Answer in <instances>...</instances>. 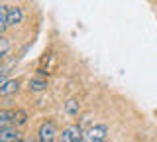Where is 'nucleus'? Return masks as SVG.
<instances>
[{
    "instance_id": "423d86ee",
    "label": "nucleus",
    "mask_w": 157,
    "mask_h": 142,
    "mask_svg": "<svg viewBox=\"0 0 157 142\" xmlns=\"http://www.w3.org/2000/svg\"><path fill=\"white\" fill-rule=\"evenodd\" d=\"M20 89V81L18 79H6L4 83H0V95L2 97H8L12 93H16Z\"/></svg>"
},
{
    "instance_id": "7ed1b4c3",
    "label": "nucleus",
    "mask_w": 157,
    "mask_h": 142,
    "mask_svg": "<svg viewBox=\"0 0 157 142\" xmlns=\"http://www.w3.org/2000/svg\"><path fill=\"white\" fill-rule=\"evenodd\" d=\"M108 128L104 124H94L85 132V142H106Z\"/></svg>"
},
{
    "instance_id": "f257e3e1",
    "label": "nucleus",
    "mask_w": 157,
    "mask_h": 142,
    "mask_svg": "<svg viewBox=\"0 0 157 142\" xmlns=\"http://www.w3.org/2000/svg\"><path fill=\"white\" fill-rule=\"evenodd\" d=\"M57 136H59V132H57L55 122L53 120L41 122V126H39V130H37V142H55Z\"/></svg>"
},
{
    "instance_id": "f03ea898",
    "label": "nucleus",
    "mask_w": 157,
    "mask_h": 142,
    "mask_svg": "<svg viewBox=\"0 0 157 142\" xmlns=\"http://www.w3.org/2000/svg\"><path fill=\"white\" fill-rule=\"evenodd\" d=\"M59 142H85V130L78 124H71L59 134Z\"/></svg>"
},
{
    "instance_id": "6e6552de",
    "label": "nucleus",
    "mask_w": 157,
    "mask_h": 142,
    "mask_svg": "<svg viewBox=\"0 0 157 142\" xmlns=\"http://www.w3.org/2000/svg\"><path fill=\"white\" fill-rule=\"evenodd\" d=\"M65 112L69 116H78V112H81V103L77 99H69L65 103Z\"/></svg>"
},
{
    "instance_id": "1a4fd4ad",
    "label": "nucleus",
    "mask_w": 157,
    "mask_h": 142,
    "mask_svg": "<svg viewBox=\"0 0 157 142\" xmlns=\"http://www.w3.org/2000/svg\"><path fill=\"white\" fill-rule=\"evenodd\" d=\"M8 28H10V24H8V6H2L0 8V34L6 36Z\"/></svg>"
},
{
    "instance_id": "9b49d317",
    "label": "nucleus",
    "mask_w": 157,
    "mask_h": 142,
    "mask_svg": "<svg viewBox=\"0 0 157 142\" xmlns=\"http://www.w3.org/2000/svg\"><path fill=\"white\" fill-rule=\"evenodd\" d=\"M8 51H10V40L6 36H2V38H0V59H2V61L8 57Z\"/></svg>"
},
{
    "instance_id": "9d476101",
    "label": "nucleus",
    "mask_w": 157,
    "mask_h": 142,
    "mask_svg": "<svg viewBox=\"0 0 157 142\" xmlns=\"http://www.w3.org/2000/svg\"><path fill=\"white\" fill-rule=\"evenodd\" d=\"M45 89H47V81L45 79H39V77H36V79L29 81V91L41 93V91H45Z\"/></svg>"
},
{
    "instance_id": "20e7f679",
    "label": "nucleus",
    "mask_w": 157,
    "mask_h": 142,
    "mask_svg": "<svg viewBox=\"0 0 157 142\" xmlns=\"http://www.w3.org/2000/svg\"><path fill=\"white\" fill-rule=\"evenodd\" d=\"M0 142H22V132L16 128V124L0 128Z\"/></svg>"
},
{
    "instance_id": "f8f14e48",
    "label": "nucleus",
    "mask_w": 157,
    "mask_h": 142,
    "mask_svg": "<svg viewBox=\"0 0 157 142\" xmlns=\"http://www.w3.org/2000/svg\"><path fill=\"white\" fill-rule=\"evenodd\" d=\"M26 120H28V115H26L24 111H20V109L14 111V124H16V126L26 124Z\"/></svg>"
},
{
    "instance_id": "0eeeda50",
    "label": "nucleus",
    "mask_w": 157,
    "mask_h": 142,
    "mask_svg": "<svg viewBox=\"0 0 157 142\" xmlns=\"http://www.w3.org/2000/svg\"><path fill=\"white\" fill-rule=\"evenodd\" d=\"M14 124V111L2 109L0 111V128H6V126Z\"/></svg>"
},
{
    "instance_id": "39448f33",
    "label": "nucleus",
    "mask_w": 157,
    "mask_h": 142,
    "mask_svg": "<svg viewBox=\"0 0 157 142\" xmlns=\"http://www.w3.org/2000/svg\"><path fill=\"white\" fill-rule=\"evenodd\" d=\"M24 20V10L20 6H8V24L10 28L18 26V24H22Z\"/></svg>"
}]
</instances>
